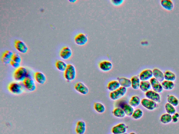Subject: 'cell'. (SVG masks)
I'll list each match as a JSON object with an SVG mask.
<instances>
[{
	"instance_id": "2e32d148",
	"label": "cell",
	"mask_w": 179,
	"mask_h": 134,
	"mask_svg": "<svg viewBox=\"0 0 179 134\" xmlns=\"http://www.w3.org/2000/svg\"><path fill=\"white\" fill-rule=\"evenodd\" d=\"M99 67L100 70L103 72H107L112 69L113 65L112 62L110 61L104 60L100 62Z\"/></svg>"
},
{
	"instance_id": "cb8c5ba5",
	"label": "cell",
	"mask_w": 179,
	"mask_h": 134,
	"mask_svg": "<svg viewBox=\"0 0 179 134\" xmlns=\"http://www.w3.org/2000/svg\"><path fill=\"white\" fill-rule=\"evenodd\" d=\"M121 87L120 84L117 80H112L110 82L107 86L108 90L111 92L117 90Z\"/></svg>"
},
{
	"instance_id": "5b68a950",
	"label": "cell",
	"mask_w": 179,
	"mask_h": 134,
	"mask_svg": "<svg viewBox=\"0 0 179 134\" xmlns=\"http://www.w3.org/2000/svg\"><path fill=\"white\" fill-rule=\"evenodd\" d=\"M23 84L25 89L29 92H33L36 90V84L31 76L28 77L24 80Z\"/></svg>"
},
{
	"instance_id": "3957f363",
	"label": "cell",
	"mask_w": 179,
	"mask_h": 134,
	"mask_svg": "<svg viewBox=\"0 0 179 134\" xmlns=\"http://www.w3.org/2000/svg\"><path fill=\"white\" fill-rule=\"evenodd\" d=\"M76 71L75 67L72 64H68L67 67L64 73L65 79L68 82H71L75 79Z\"/></svg>"
},
{
	"instance_id": "4fadbf2b",
	"label": "cell",
	"mask_w": 179,
	"mask_h": 134,
	"mask_svg": "<svg viewBox=\"0 0 179 134\" xmlns=\"http://www.w3.org/2000/svg\"><path fill=\"white\" fill-rule=\"evenodd\" d=\"M151 87L153 91L157 93H160L163 92V89L161 83L154 77L150 80Z\"/></svg>"
},
{
	"instance_id": "603a6c76",
	"label": "cell",
	"mask_w": 179,
	"mask_h": 134,
	"mask_svg": "<svg viewBox=\"0 0 179 134\" xmlns=\"http://www.w3.org/2000/svg\"><path fill=\"white\" fill-rule=\"evenodd\" d=\"M131 87L135 90H137L139 89L141 80L139 76H135L131 78Z\"/></svg>"
},
{
	"instance_id": "d6986e66",
	"label": "cell",
	"mask_w": 179,
	"mask_h": 134,
	"mask_svg": "<svg viewBox=\"0 0 179 134\" xmlns=\"http://www.w3.org/2000/svg\"><path fill=\"white\" fill-rule=\"evenodd\" d=\"M86 130V124L84 121L80 120L77 122L75 131L77 134H84Z\"/></svg>"
},
{
	"instance_id": "52a82bcc",
	"label": "cell",
	"mask_w": 179,
	"mask_h": 134,
	"mask_svg": "<svg viewBox=\"0 0 179 134\" xmlns=\"http://www.w3.org/2000/svg\"><path fill=\"white\" fill-rule=\"evenodd\" d=\"M141 104L144 108L151 111L156 109L158 105L156 102L147 98L142 99L141 101Z\"/></svg>"
},
{
	"instance_id": "ffe728a7",
	"label": "cell",
	"mask_w": 179,
	"mask_h": 134,
	"mask_svg": "<svg viewBox=\"0 0 179 134\" xmlns=\"http://www.w3.org/2000/svg\"><path fill=\"white\" fill-rule=\"evenodd\" d=\"M153 76L161 83L165 80L164 73L162 71L157 68H155L153 70Z\"/></svg>"
},
{
	"instance_id": "60d3db41",
	"label": "cell",
	"mask_w": 179,
	"mask_h": 134,
	"mask_svg": "<svg viewBox=\"0 0 179 134\" xmlns=\"http://www.w3.org/2000/svg\"><path fill=\"white\" fill-rule=\"evenodd\" d=\"M129 134H136L135 132H131L129 133Z\"/></svg>"
},
{
	"instance_id": "30bf717a",
	"label": "cell",
	"mask_w": 179,
	"mask_h": 134,
	"mask_svg": "<svg viewBox=\"0 0 179 134\" xmlns=\"http://www.w3.org/2000/svg\"><path fill=\"white\" fill-rule=\"evenodd\" d=\"M74 41L77 45L82 46L84 45L88 42V38L87 35L80 33L76 36Z\"/></svg>"
},
{
	"instance_id": "d4e9b609",
	"label": "cell",
	"mask_w": 179,
	"mask_h": 134,
	"mask_svg": "<svg viewBox=\"0 0 179 134\" xmlns=\"http://www.w3.org/2000/svg\"><path fill=\"white\" fill-rule=\"evenodd\" d=\"M141 99L138 96L134 95L131 98L129 103L133 108H136L141 103Z\"/></svg>"
},
{
	"instance_id": "7c38bea8",
	"label": "cell",
	"mask_w": 179,
	"mask_h": 134,
	"mask_svg": "<svg viewBox=\"0 0 179 134\" xmlns=\"http://www.w3.org/2000/svg\"><path fill=\"white\" fill-rule=\"evenodd\" d=\"M74 88L77 92L83 95H87L89 92V89L87 86L81 82L76 83L74 85Z\"/></svg>"
},
{
	"instance_id": "1f68e13d",
	"label": "cell",
	"mask_w": 179,
	"mask_h": 134,
	"mask_svg": "<svg viewBox=\"0 0 179 134\" xmlns=\"http://www.w3.org/2000/svg\"><path fill=\"white\" fill-rule=\"evenodd\" d=\"M168 103L174 107H177L179 104V100L177 98L173 95H169L167 99Z\"/></svg>"
},
{
	"instance_id": "ba28073f",
	"label": "cell",
	"mask_w": 179,
	"mask_h": 134,
	"mask_svg": "<svg viewBox=\"0 0 179 134\" xmlns=\"http://www.w3.org/2000/svg\"><path fill=\"white\" fill-rule=\"evenodd\" d=\"M14 46L16 49L21 53L25 54L28 51V47L23 41L16 40L14 42Z\"/></svg>"
},
{
	"instance_id": "ab89813d",
	"label": "cell",
	"mask_w": 179,
	"mask_h": 134,
	"mask_svg": "<svg viewBox=\"0 0 179 134\" xmlns=\"http://www.w3.org/2000/svg\"><path fill=\"white\" fill-rule=\"evenodd\" d=\"M69 1L71 2H76V1H74V0H71V1Z\"/></svg>"
},
{
	"instance_id": "e0dca14e",
	"label": "cell",
	"mask_w": 179,
	"mask_h": 134,
	"mask_svg": "<svg viewBox=\"0 0 179 134\" xmlns=\"http://www.w3.org/2000/svg\"><path fill=\"white\" fill-rule=\"evenodd\" d=\"M13 53L10 50L6 51L3 53L2 56L1 60L3 63L5 64H10Z\"/></svg>"
},
{
	"instance_id": "ac0fdd59",
	"label": "cell",
	"mask_w": 179,
	"mask_h": 134,
	"mask_svg": "<svg viewBox=\"0 0 179 134\" xmlns=\"http://www.w3.org/2000/svg\"><path fill=\"white\" fill-rule=\"evenodd\" d=\"M34 78L38 84L43 85L46 82L47 78L45 74L41 72H35L34 74Z\"/></svg>"
},
{
	"instance_id": "6da1fadb",
	"label": "cell",
	"mask_w": 179,
	"mask_h": 134,
	"mask_svg": "<svg viewBox=\"0 0 179 134\" xmlns=\"http://www.w3.org/2000/svg\"><path fill=\"white\" fill-rule=\"evenodd\" d=\"M31 76L30 73L27 68L23 67H20L16 69L13 73V78L16 81L19 82H23L26 78Z\"/></svg>"
},
{
	"instance_id": "5bb4252c",
	"label": "cell",
	"mask_w": 179,
	"mask_h": 134,
	"mask_svg": "<svg viewBox=\"0 0 179 134\" xmlns=\"http://www.w3.org/2000/svg\"><path fill=\"white\" fill-rule=\"evenodd\" d=\"M73 52L70 47H63L59 53V56L61 58L64 60L69 59L72 56Z\"/></svg>"
},
{
	"instance_id": "83f0119b",
	"label": "cell",
	"mask_w": 179,
	"mask_h": 134,
	"mask_svg": "<svg viewBox=\"0 0 179 134\" xmlns=\"http://www.w3.org/2000/svg\"><path fill=\"white\" fill-rule=\"evenodd\" d=\"M163 89L167 91L172 90L174 88L175 84L174 82L165 80L161 82Z\"/></svg>"
},
{
	"instance_id": "8992f818",
	"label": "cell",
	"mask_w": 179,
	"mask_h": 134,
	"mask_svg": "<svg viewBox=\"0 0 179 134\" xmlns=\"http://www.w3.org/2000/svg\"><path fill=\"white\" fill-rule=\"evenodd\" d=\"M118 107L123 110L127 117H132L134 111V108L125 100H121L117 103Z\"/></svg>"
},
{
	"instance_id": "d6a6232c",
	"label": "cell",
	"mask_w": 179,
	"mask_h": 134,
	"mask_svg": "<svg viewBox=\"0 0 179 134\" xmlns=\"http://www.w3.org/2000/svg\"><path fill=\"white\" fill-rule=\"evenodd\" d=\"M94 108L95 111L100 114H102L105 112L106 110L105 106L100 102H95Z\"/></svg>"
},
{
	"instance_id": "9a60e30c",
	"label": "cell",
	"mask_w": 179,
	"mask_h": 134,
	"mask_svg": "<svg viewBox=\"0 0 179 134\" xmlns=\"http://www.w3.org/2000/svg\"><path fill=\"white\" fill-rule=\"evenodd\" d=\"M153 70L150 69H146L140 73L139 77L141 81H148L153 77Z\"/></svg>"
},
{
	"instance_id": "74e56055",
	"label": "cell",
	"mask_w": 179,
	"mask_h": 134,
	"mask_svg": "<svg viewBox=\"0 0 179 134\" xmlns=\"http://www.w3.org/2000/svg\"><path fill=\"white\" fill-rule=\"evenodd\" d=\"M10 64L12 67L14 68H15L16 69L20 67V64L18 63V62H15L12 60Z\"/></svg>"
},
{
	"instance_id": "7402d4cb",
	"label": "cell",
	"mask_w": 179,
	"mask_h": 134,
	"mask_svg": "<svg viewBox=\"0 0 179 134\" xmlns=\"http://www.w3.org/2000/svg\"><path fill=\"white\" fill-rule=\"evenodd\" d=\"M160 4L165 9L171 11L174 8V4L171 0H161Z\"/></svg>"
},
{
	"instance_id": "44dd1931",
	"label": "cell",
	"mask_w": 179,
	"mask_h": 134,
	"mask_svg": "<svg viewBox=\"0 0 179 134\" xmlns=\"http://www.w3.org/2000/svg\"><path fill=\"white\" fill-rule=\"evenodd\" d=\"M118 80L121 87L126 88L131 87V81L130 79L126 78V77H122L118 78Z\"/></svg>"
},
{
	"instance_id": "8d00e7d4",
	"label": "cell",
	"mask_w": 179,
	"mask_h": 134,
	"mask_svg": "<svg viewBox=\"0 0 179 134\" xmlns=\"http://www.w3.org/2000/svg\"><path fill=\"white\" fill-rule=\"evenodd\" d=\"M111 2L113 5L118 6L123 4L124 1V0H112Z\"/></svg>"
},
{
	"instance_id": "4316f807",
	"label": "cell",
	"mask_w": 179,
	"mask_h": 134,
	"mask_svg": "<svg viewBox=\"0 0 179 134\" xmlns=\"http://www.w3.org/2000/svg\"><path fill=\"white\" fill-rule=\"evenodd\" d=\"M68 64L64 61L58 60L55 63V66L58 70L60 72H64L67 67Z\"/></svg>"
},
{
	"instance_id": "b9f144b4",
	"label": "cell",
	"mask_w": 179,
	"mask_h": 134,
	"mask_svg": "<svg viewBox=\"0 0 179 134\" xmlns=\"http://www.w3.org/2000/svg\"><path fill=\"white\" fill-rule=\"evenodd\" d=\"M123 134H128L126 133H125Z\"/></svg>"
},
{
	"instance_id": "8fae6325",
	"label": "cell",
	"mask_w": 179,
	"mask_h": 134,
	"mask_svg": "<svg viewBox=\"0 0 179 134\" xmlns=\"http://www.w3.org/2000/svg\"><path fill=\"white\" fill-rule=\"evenodd\" d=\"M145 96L147 99L153 101L157 103L161 102V97L159 93L152 90H150L146 92Z\"/></svg>"
},
{
	"instance_id": "e575fe53",
	"label": "cell",
	"mask_w": 179,
	"mask_h": 134,
	"mask_svg": "<svg viewBox=\"0 0 179 134\" xmlns=\"http://www.w3.org/2000/svg\"><path fill=\"white\" fill-rule=\"evenodd\" d=\"M165 108L166 112L167 114L171 115H174L176 112L175 107L170 103H166L165 106Z\"/></svg>"
},
{
	"instance_id": "484cf974",
	"label": "cell",
	"mask_w": 179,
	"mask_h": 134,
	"mask_svg": "<svg viewBox=\"0 0 179 134\" xmlns=\"http://www.w3.org/2000/svg\"><path fill=\"white\" fill-rule=\"evenodd\" d=\"M151 87V85L150 81H143L140 82L139 88L143 92L146 93L150 90V89Z\"/></svg>"
},
{
	"instance_id": "277c9868",
	"label": "cell",
	"mask_w": 179,
	"mask_h": 134,
	"mask_svg": "<svg viewBox=\"0 0 179 134\" xmlns=\"http://www.w3.org/2000/svg\"><path fill=\"white\" fill-rule=\"evenodd\" d=\"M127 92V88L120 87L117 90L111 92L110 94V97L113 101H117L124 97Z\"/></svg>"
},
{
	"instance_id": "f546056e",
	"label": "cell",
	"mask_w": 179,
	"mask_h": 134,
	"mask_svg": "<svg viewBox=\"0 0 179 134\" xmlns=\"http://www.w3.org/2000/svg\"><path fill=\"white\" fill-rule=\"evenodd\" d=\"M164 73L165 80L174 82L176 78V74L171 71L166 70Z\"/></svg>"
},
{
	"instance_id": "4dcf8cb0",
	"label": "cell",
	"mask_w": 179,
	"mask_h": 134,
	"mask_svg": "<svg viewBox=\"0 0 179 134\" xmlns=\"http://www.w3.org/2000/svg\"><path fill=\"white\" fill-rule=\"evenodd\" d=\"M160 120L162 124H166L171 123L172 121V115L166 113L161 116Z\"/></svg>"
},
{
	"instance_id": "f35d334b",
	"label": "cell",
	"mask_w": 179,
	"mask_h": 134,
	"mask_svg": "<svg viewBox=\"0 0 179 134\" xmlns=\"http://www.w3.org/2000/svg\"><path fill=\"white\" fill-rule=\"evenodd\" d=\"M179 118L176 117L175 115L172 116V121L174 123L177 122Z\"/></svg>"
},
{
	"instance_id": "d590c367",
	"label": "cell",
	"mask_w": 179,
	"mask_h": 134,
	"mask_svg": "<svg viewBox=\"0 0 179 134\" xmlns=\"http://www.w3.org/2000/svg\"><path fill=\"white\" fill-rule=\"evenodd\" d=\"M12 60L20 64L22 62V58L19 54L17 53H13Z\"/></svg>"
},
{
	"instance_id": "7a4b0ae2",
	"label": "cell",
	"mask_w": 179,
	"mask_h": 134,
	"mask_svg": "<svg viewBox=\"0 0 179 134\" xmlns=\"http://www.w3.org/2000/svg\"><path fill=\"white\" fill-rule=\"evenodd\" d=\"M8 89L12 94L19 95L22 94L25 91V88L21 83L16 81L10 82L8 86Z\"/></svg>"
},
{
	"instance_id": "836d02e7",
	"label": "cell",
	"mask_w": 179,
	"mask_h": 134,
	"mask_svg": "<svg viewBox=\"0 0 179 134\" xmlns=\"http://www.w3.org/2000/svg\"><path fill=\"white\" fill-rule=\"evenodd\" d=\"M144 112L141 109L137 108L134 110L132 116L133 118L136 120H139L142 117Z\"/></svg>"
},
{
	"instance_id": "9c48e42d",
	"label": "cell",
	"mask_w": 179,
	"mask_h": 134,
	"mask_svg": "<svg viewBox=\"0 0 179 134\" xmlns=\"http://www.w3.org/2000/svg\"><path fill=\"white\" fill-rule=\"evenodd\" d=\"M127 129L126 124L121 123L113 127L111 131L113 134H123L126 133Z\"/></svg>"
},
{
	"instance_id": "f1b7e54d",
	"label": "cell",
	"mask_w": 179,
	"mask_h": 134,
	"mask_svg": "<svg viewBox=\"0 0 179 134\" xmlns=\"http://www.w3.org/2000/svg\"><path fill=\"white\" fill-rule=\"evenodd\" d=\"M113 114L115 117L120 118H124L126 116L123 110L118 107L113 110Z\"/></svg>"
}]
</instances>
